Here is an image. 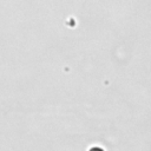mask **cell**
<instances>
[{
	"label": "cell",
	"instance_id": "cell-1",
	"mask_svg": "<svg viewBox=\"0 0 151 151\" xmlns=\"http://www.w3.org/2000/svg\"><path fill=\"white\" fill-rule=\"evenodd\" d=\"M87 151H105L101 146H98V145H94V146H91Z\"/></svg>",
	"mask_w": 151,
	"mask_h": 151
}]
</instances>
